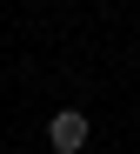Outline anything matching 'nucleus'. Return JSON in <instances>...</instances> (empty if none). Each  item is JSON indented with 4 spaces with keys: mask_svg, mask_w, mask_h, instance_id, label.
<instances>
[{
    "mask_svg": "<svg viewBox=\"0 0 140 154\" xmlns=\"http://www.w3.org/2000/svg\"><path fill=\"white\" fill-rule=\"evenodd\" d=\"M47 141H53V154H80V147H87V114H80V107H60L47 121Z\"/></svg>",
    "mask_w": 140,
    "mask_h": 154,
    "instance_id": "nucleus-1",
    "label": "nucleus"
}]
</instances>
